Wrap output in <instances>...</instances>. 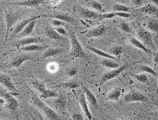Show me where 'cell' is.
<instances>
[{
    "mask_svg": "<svg viewBox=\"0 0 158 120\" xmlns=\"http://www.w3.org/2000/svg\"><path fill=\"white\" fill-rule=\"evenodd\" d=\"M44 46L35 45H30L20 48V49L25 51H40L45 49Z\"/></svg>",
    "mask_w": 158,
    "mask_h": 120,
    "instance_id": "cell-25",
    "label": "cell"
},
{
    "mask_svg": "<svg viewBox=\"0 0 158 120\" xmlns=\"http://www.w3.org/2000/svg\"><path fill=\"white\" fill-rule=\"evenodd\" d=\"M65 85L71 89L76 88L80 86L77 81L75 79H72L68 81L65 83Z\"/></svg>",
    "mask_w": 158,
    "mask_h": 120,
    "instance_id": "cell-31",
    "label": "cell"
},
{
    "mask_svg": "<svg viewBox=\"0 0 158 120\" xmlns=\"http://www.w3.org/2000/svg\"><path fill=\"white\" fill-rule=\"evenodd\" d=\"M52 24L56 26H60L64 25L65 23L62 21L57 19H54L52 21Z\"/></svg>",
    "mask_w": 158,
    "mask_h": 120,
    "instance_id": "cell-40",
    "label": "cell"
},
{
    "mask_svg": "<svg viewBox=\"0 0 158 120\" xmlns=\"http://www.w3.org/2000/svg\"><path fill=\"white\" fill-rule=\"evenodd\" d=\"M77 71V69L75 68H73L69 69L67 71V74L70 76L74 75Z\"/></svg>",
    "mask_w": 158,
    "mask_h": 120,
    "instance_id": "cell-41",
    "label": "cell"
},
{
    "mask_svg": "<svg viewBox=\"0 0 158 120\" xmlns=\"http://www.w3.org/2000/svg\"><path fill=\"white\" fill-rule=\"evenodd\" d=\"M113 9L116 12H126L130 10V8L126 6L119 4H116L114 5Z\"/></svg>",
    "mask_w": 158,
    "mask_h": 120,
    "instance_id": "cell-30",
    "label": "cell"
},
{
    "mask_svg": "<svg viewBox=\"0 0 158 120\" xmlns=\"http://www.w3.org/2000/svg\"><path fill=\"white\" fill-rule=\"evenodd\" d=\"M147 27L150 31L157 33L158 30V20L155 19L149 20L147 24Z\"/></svg>",
    "mask_w": 158,
    "mask_h": 120,
    "instance_id": "cell-26",
    "label": "cell"
},
{
    "mask_svg": "<svg viewBox=\"0 0 158 120\" xmlns=\"http://www.w3.org/2000/svg\"><path fill=\"white\" fill-rule=\"evenodd\" d=\"M115 16L124 17L129 18L131 17V15L129 13L124 12H115L114 13Z\"/></svg>",
    "mask_w": 158,
    "mask_h": 120,
    "instance_id": "cell-39",
    "label": "cell"
},
{
    "mask_svg": "<svg viewBox=\"0 0 158 120\" xmlns=\"http://www.w3.org/2000/svg\"><path fill=\"white\" fill-rule=\"evenodd\" d=\"M88 4L91 7L98 11H101L102 10V6L99 2L94 0L90 1Z\"/></svg>",
    "mask_w": 158,
    "mask_h": 120,
    "instance_id": "cell-32",
    "label": "cell"
},
{
    "mask_svg": "<svg viewBox=\"0 0 158 120\" xmlns=\"http://www.w3.org/2000/svg\"><path fill=\"white\" fill-rule=\"evenodd\" d=\"M82 89L85 92L87 98L90 103L93 106L97 107L98 105L97 100L91 91L85 86L81 85Z\"/></svg>",
    "mask_w": 158,
    "mask_h": 120,
    "instance_id": "cell-17",
    "label": "cell"
},
{
    "mask_svg": "<svg viewBox=\"0 0 158 120\" xmlns=\"http://www.w3.org/2000/svg\"><path fill=\"white\" fill-rule=\"evenodd\" d=\"M80 12L83 17L88 19H97L99 18L100 16L98 13L84 7H81Z\"/></svg>",
    "mask_w": 158,
    "mask_h": 120,
    "instance_id": "cell-15",
    "label": "cell"
},
{
    "mask_svg": "<svg viewBox=\"0 0 158 120\" xmlns=\"http://www.w3.org/2000/svg\"><path fill=\"white\" fill-rule=\"evenodd\" d=\"M72 118L73 120H83L82 115L78 113L74 114L72 116Z\"/></svg>",
    "mask_w": 158,
    "mask_h": 120,
    "instance_id": "cell-43",
    "label": "cell"
},
{
    "mask_svg": "<svg viewBox=\"0 0 158 120\" xmlns=\"http://www.w3.org/2000/svg\"><path fill=\"white\" fill-rule=\"evenodd\" d=\"M125 101L128 102L145 101L147 98L139 92L132 91L126 94L124 98Z\"/></svg>",
    "mask_w": 158,
    "mask_h": 120,
    "instance_id": "cell-10",
    "label": "cell"
},
{
    "mask_svg": "<svg viewBox=\"0 0 158 120\" xmlns=\"http://www.w3.org/2000/svg\"><path fill=\"white\" fill-rule=\"evenodd\" d=\"M158 52H157L156 53L155 55L154 56V61L156 63H158Z\"/></svg>",
    "mask_w": 158,
    "mask_h": 120,
    "instance_id": "cell-45",
    "label": "cell"
},
{
    "mask_svg": "<svg viewBox=\"0 0 158 120\" xmlns=\"http://www.w3.org/2000/svg\"><path fill=\"white\" fill-rule=\"evenodd\" d=\"M34 87L41 93L47 89L44 83L39 80H35L32 82Z\"/></svg>",
    "mask_w": 158,
    "mask_h": 120,
    "instance_id": "cell-27",
    "label": "cell"
},
{
    "mask_svg": "<svg viewBox=\"0 0 158 120\" xmlns=\"http://www.w3.org/2000/svg\"><path fill=\"white\" fill-rule=\"evenodd\" d=\"M100 63L102 66L109 68L116 69L120 66L119 64L114 60L108 58L102 59Z\"/></svg>",
    "mask_w": 158,
    "mask_h": 120,
    "instance_id": "cell-22",
    "label": "cell"
},
{
    "mask_svg": "<svg viewBox=\"0 0 158 120\" xmlns=\"http://www.w3.org/2000/svg\"><path fill=\"white\" fill-rule=\"evenodd\" d=\"M54 29L60 35H66L67 34V32L65 29L62 28H56Z\"/></svg>",
    "mask_w": 158,
    "mask_h": 120,
    "instance_id": "cell-42",
    "label": "cell"
},
{
    "mask_svg": "<svg viewBox=\"0 0 158 120\" xmlns=\"http://www.w3.org/2000/svg\"><path fill=\"white\" fill-rule=\"evenodd\" d=\"M36 19L29 23L17 35L19 37H22L31 34L36 24Z\"/></svg>",
    "mask_w": 158,
    "mask_h": 120,
    "instance_id": "cell-16",
    "label": "cell"
},
{
    "mask_svg": "<svg viewBox=\"0 0 158 120\" xmlns=\"http://www.w3.org/2000/svg\"><path fill=\"white\" fill-rule=\"evenodd\" d=\"M131 42L133 45L144 51L147 52H149V49L142 43L135 38H131Z\"/></svg>",
    "mask_w": 158,
    "mask_h": 120,
    "instance_id": "cell-28",
    "label": "cell"
},
{
    "mask_svg": "<svg viewBox=\"0 0 158 120\" xmlns=\"http://www.w3.org/2000/svg\"><path fill=\"white\" fill-rule=\"evenodd\" d=\"M41 16L40 15L34 16L21 21L14 29L10 35L11 38H13L17 36L18 34L21 32L29 23L33 20L39 18Z\"/></svg>",
    "mask_w": 158,
    "mask_h": 120,
    "instance_id": "cell-5",
    "label": "cell"
},
{
    "mask_svg": "<svg viewBox=\"0 0 158 120\" xmlns=\"http://www.w3.org/2000/svg\"><path fill=\"white\" fill-rule=\"evenodd\" d=\"M40 40V38L37 37H27L19 39L18 41L17 44L22 46L27 45L36 43Z\"/></svg>",
    "mask_w": 158,
    "mask_h": 120,
    "instance_id": "cell-20",
    "label": "cell"
},
{
    "mask_svg": "<svg viewBox=\"0 0 158 120\" xmlns=\"http://www.w3.org/2000/svg\"><path fill=\"white\" fill-rule=\"evenodd\" d=\"M18 93L9 92L4 94V96L7 108L11 110H15L19 107L18 103L13 96H17Z\"/></svg>",
    "mask_w": 158,
    "mask_h": 120,
    "instance_id": "cell-6",
    "label": "cell"
},
{
    "mask_svg": "<svg viewBox=\"0 0 158 120\" xmlns=\"http://www.w3.org/2000/svg\"><path fill=\"white\" fill-rule=\"evenodd\" d=\"M5 100L4 99L0 97V104H3L5 103Z\"/></svg>",
    "mask_w": 158,
    "mask_h": 120,
    "instance_id": "cell-46",
    "label": "cell"
},
{
    "mask_svg": "<svg viewBox=\"0 0 158 120\" xmlns=\"http://www.w3.org/2000/svg\"><path fill=\"white\" fill-rule=\"evenodd\" d=\"M140 11L150 15L157 16L158 9L155 5L151 4H147L141 7Z\"/></svg>",
    "mask_w": 158,
    "mask_h": 120,
    "instance_id": "cell-14",
    "label": "cell"
},
{
    "mask_svg": "<svg viewBox=\"0 0 158 120\" xmlns=\"http://www.w3.org/2000/svg\"><path fill=\"white\" fill-rule=\"evenodd\" d=\"M152 1L157 5H158V0H152Z\"/></svg>",
    "mask_w": 158,
    "mask_h": 120,
    "instance_id": "cell-48",
    "label": "cell"
},
{
    "mask_svg": "<svg viewBox=\"0 0 158 120\" xmlns=\"http://www.w3.org/2000/svg\"><path fill=\"white\" fill-rule=\"evenodd\" d=\"M137 36L144 44L151 47H154L152 36L148 31L143 28L140 29L138 32Z\"/></svg>",
    "mask_w": 158,
    "mask_h": 120,
    "instance_id": "cell-4",
    "label": "cell"
},
{
    "mask_svg": "<svg viewBox=\"0 0 158 120\" xmlns=\"http://www.w3.org/2000/svg\"><path fill=\"white\" fill-rule=\"evenodd\" d=\"M128 66V64H126L120 66L117 68L105 74L102 76L101 83L103 84L115 77L127 68Z\"/></svg>",
    "mask_w": 158,
    "mask_h": 120,
    "instance_id": "cell-8",
    "label": "cell"
},
{
    "mask_svg": "<svg viewBox=\"0 0 158 120\" xmlns=\"http://www.w3.org/2000/svg\"><path fill=\"white\" fill-rule=\"evenodd\" d=\"M64 51L63 49L60 48H50L45 51L43 54L42 57L45 58L62 53Z\"/></svg>",
    "mask_w": 158,
    "mask_h": 120,
    "instance_id": "cell-21",
    "label": "cell"
},
{
    "mask_svg": "<svg viewBox=\"0 0 158 120\" xmlns=\"http://www.w3.org/2000/svg\"><path fill=\"white\" fill-rule=\"evenodd\" d=\"M45 17H48L51 18L57 19L64 22L65 21L70 23H72L74 22L73 19L69 16L64 14H53L49 15H44L42 16Z\"/></svg>",
    "mask_w": 158,
    "mask_h": 120,
    "instance_id": "cell-13",
    "label": "cell"
},
{
    "mask_svg": "<svg viewBox=\"0 0 158 120\" xmlns=\"http://www.w3.org/2000/svg\"><path fill=\"white\" fill-rule=\"evenodd\" d=\"M71 49L70 55L73 58H79L85 57V54L76 36L71 32H69Z\"/></svg>",
    "mask_w": 158,
    "mask_h": 120,
    "instance_id": "cell-1",
    "label": "cell"
},
{
    "mask_svg": "<svg viewBox=\"0 0 158 120\" xmlns=\"http://www.w3.org/2000/svg\"><path fill=\"white\" fill-rule=\"evenodd\" d=\"M0 83L2 84L10 92L18 93V90L9 76L0 74Z\"/></svg>",
    "mask_w": 158,
    "mask_h": 120,
    "instance_id": "cell-9",
    "label": "cell"
},
{
    "mask_svg": "<svg viewBox=\"0 0 158 120\" xmlns=\"http://www.w3.org/2000/svg\"><path fill=\"white\" fill-rule=\"evenodd\" d=\"M79 102L86 116L89 120H91L92 117V115L88 109L85 96L84 94H82L81 95L79 99Z\"/></svg>",
    "mask_w": 158,
    "mask_h": 120,
    "instance_id": "cell-19",
    "label": "cell"
},
{
    "mask_svg": "<svg viewBox=\"0 0 158 120\" xmlns=\"http://www.w3.org/2000/svg\"><path fill=\"white\" fill-rule=\"evenodd\" d=\"M140 68L143 71L148 73L151 74L157 77L158 76V73L153 69L150 67L146 66H140Z\"/></svg>",
    "mask_w": 158,
    "mask_h": 120,
    "instance_id": "cell-33",
    "label": "cell"
},
{
    "mask_svg": "<svg viewBox=\"0 0 158 120\" xmlns=\"http://www.w3.org/2000/svg\"><path fill=\"white\" fill-rule=\"evenodd\" d=\"M133 2L135 5H139L142 4V2L141 0H133Z\"/></svg>",
    "mask_w": 158,
    "mask_h": 120,
    "instance_id": "cell-44",
    "label": "cell"
},
{
    "mask_svg": "<svg viewBox=\"0 0 158 120\" xmlns=\"http://www.w3.org/2000/svg\"><path fill=\"white\" fill-rule=\"evenodd\" d=\"M121 94L120 89L116 88L109 92L107 96V98L109 100L116 101L119 98Z\"/></svg>",
    "mask_w": 158,
    "mask_h": 120,
    "instance_id": "cell-24",
    "label": "cell"
},
{
    "mask_svg": "<svg viewBox=\"0 0 158 120\" xmlns=\"http://www.w3.org/2000/svg\"><path fill=\"white\" fill-rule=\"evenodd\" d=\"M45 34L49 38L55 40L59 39L61 36L55 30L49 26H46L44 28Z\"/></svg>",
    "mask_w": 158,
    "mask_h": 120,
    "instance_id": "cell-18",
    "label": "cell"
},
{
    "mask_svg": "<svg viewBox=\"0 0 158 120\" xmlns=\"http://www.w3.org/2000/svg\"><path fill=\"white\" fill-rule=\"evenodd\" d=\"M0 12H1V11H0Z\"/></svg>",
    "mask_w": 158,
    "mask_h": 120,
    "instance_id": "cell-49",
    "label": "cell"
},
{
    "mask_svg": "<svg viewBox=\"0 0 158 120\" xmlns=\"http://www.w3.org/2000/svg\"><path fill=\"white\" fill-rule=\"evenodd\" d=\"M115 16L114 13H108L100 15L99 18L101 19H110Z\"/></svg>",
    "mask_w": 158,
    "mask_h": 120,
    "instance_id": "cell-37",
    "label": "cell"
},
{
    "mask_svg": "<svg viewBox=\"0 0 158 120\" xmlns=\"http://www.w3.org/2000/svg\"><path fill=\"white\" fill-rule=\"evenodd\" d=\"M105 27L104 24H101L96 27L93 28L87 32L86 35L89 37L100 36L104 33Z\"/></svg>",
    "mask_w": 158,
    "mask_h": 120,
    "instance_id": "cell-12",
    "label": "cell"
},
{
    "mask_svg": "<svg viewBox=\"0 0 158 120\" xmlns=\"http://www.w3.org/2000/svg\"><path fill=\"white\" fill-rule=\"evenodd\" d=\"M110 51L113 55L118 57L122 53V49L120 46H115L110 49Z\"/></svg>",
    "mask_w": 158,
    "mask_h": 120,
    "instance_id": "cell-34",
    "label": "cell"
},
{
    "mask_svg": "<svg viewBox=\"0 0 158 120\" xmlns=\"http://www.w3.org/2000/svg\"><path fill=\"white\" fill-rule=\"evenodd\" d=\"M17 15L10 12H6L5 15V19L6 24V30L4 43L7 40L11 28L16 22L18 18Z\"/></svg>",
    "mask_w": 158,
    "mask_h": 120,
    "instance_id": "cell-3",
    "label": "cell"
},
{
    "mask_svg": "<svg viewBox=\"0 0 158 120\" xmlns=\"http://www.w3.org/2000/svg\"><path fill=\"white\" fill-rule=\"evenodd\" d=\"M44 1L43 0H28L22 1H13L10 4L19 6L36 7Z\"/></svg>",
    "mask_w": 158,
    "mask_h": 120,
    "instance_id": "cell-11",
    "label": "cell"
},
{
    "mask_svg": "<svg viewBox=\"0 0 158 120\" xmlns=\"http://www.w3.org/2000/svg\"><path fill=\"white\" fill-rule=\"evenodd\" d=\"M32 59L33 58L30 54L23 53L13 58L10 62V65L13 67H19L25 61Z\"/></svg>",
    "mask_w": 158,
    "mask_h": 120,
    "instance_id": "cell-7",
    "label": "cell"
},
{
    "mask_svg": "<svg viewBox=\"0 0 158 120\" xmlns=\"http://www.w3.org/2000/svg\"><path fill=\"white\" fill-rule=\"evenodd\" d=\"M119 28L125 32H131V29L129 26L127 24L124 22H122L121 23Z\"/></svg>",
    "mask_w": 158,
    "mask_h": 120,
    "instance_id": "cell-36",
    "label": "cell"
},
{
    "mask_svg": "<svg viewBox=\"0 0 158 120\" xmlns=\"http://www.w3.org/2000/svg\"><path fill=\"white\" fill-rule=\"evenodd\" d=\"M33 102L44 111L50 120H58L59 117L57 114L40 99L35 98L33 100Z\"/></svg>",
    "mask_w": 158,
    "mask_h": 120,
    "instance_id": "cell-2",
    "label": "cell"
},
{
    "mask_svg": "<svg viewBox=\"0 0 158 120\" xmlns=\"http://www.w3.org/2000/svg\"><path fill=\"white\" fill-rule=\"evenodd\" d=\"M87 48L89 50L96 54L107 58L110 59L114 60H118L116 57L106 54L94 47L88 46Z\"/></svg>",
    "mask_w": 158,
    "mask_h": 120,
    "instance_id": "cell-23",
    "label": "cell"
},
{
    "mask_svg": "<svg viewBox=\"0 0 158 120\" xmlns=\"http://www.w3.org/2000/svg\"><path fill=\"white\" fill-rule=\"evenodd\" d=\"M52 1H50L52 4H56L58 2H60L59 0H52Z\"/></svg>",
    "mask_w": 158,
    "mask_h": 120,
    "instance_id": "cell-47",
    "label": "cell"
},
{
    "mask_svg": "<svg viewBox=\"0 0 158 120\" xmlns=\"http://www.w3.org/2000/svg\"><path fill=\"white\" fill-rule=\"evenodd\" d=\"M56 106L60 108H63L65 106V101L63 98H59L55 101Z\"/></svg>",
    "mask_w": 158,
    "mask_h": 120,
    "instance_id": "cell-35",
    "label": "cell"
},
{
    "mask_svg": "<svg viewBox=\"0 0 158 120\" xmlns=\"http://www.w3.org/2000/svg\"><path fill=\"white\" fill-rule=\"evenodd\" d=\"M136 79L139 82L142 83L145 82L147 79V77L146 75L141 74L136 76Z\"/></svg>",
    "mask_w": 158,
    "mask_h": 120,
    "instance_id": "cell-38",
    "label": "cell"
},
{
    "mask_svg": "<svg viewBox=\"0 0 158 120\" xmlns=\"http://www.w3.org/2000/svg\"><path fill=\"white\" fill-rule=\"evenodd\" d=\"M58 96V94L55 92L50 90L46 89L41 93L40 97L41 98L45 99L48 98L56 97Z\"/></svg>",
    "mask_w": 158,
    "mask_h": 120,
    "instance_id": "cell-29",
    "label": "cell"
}]
</instances>
